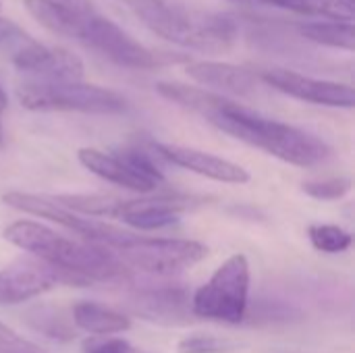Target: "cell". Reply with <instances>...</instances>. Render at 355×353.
<instances>
[{
	"label": "cell",
	"mask_w": 355,
	"mask_h": 353,
	"mask_svg": "<svg viewBox=\"0 0 355 353\" xmlns=\"http://www.w3.org/2000/svg\"><path fill=\"white\" fill-rule=\"evenodd\" d=\"M308 237H310L312 246L324 254L347 252L352 248V241H354L352 233L339 225H312L308 229Z\"/></svg>",
	"instance_id": "7402d4cb"
},
{
	"label": "cell",
	"mask_w": 355,
	"mask_h": 353,
	"mask_svg": "<svg viewBox=\"0 0 355 353\" xmlns=\"http://www.w3.org/2000/svg\"><path fill=\"white\" fill-rule=\"evenodd\" d=\"M2 237L29 256L62 270L79 285L121 281L129 273L112 250L69 239L35 221H15L4 229Z\"/></svg>",
	"instance_id": "6da1fadb"
},
{
	"label": "cell",
	"mask_w": 355,
	"mask_h": 353,
	"mask_svg": "<svg viewBox=\"0 0 355 353\" xmlns=\"http://www.w3.org/2000/svg\"><path fill=\"white\" fill-rule=\"evenodd\" d=\"M158 37L208 54L227 52L237 37V23L223 15H191L168 0H121Z\"/></svg>",
	"instance_id": "3957f363"
},
{
	"label": "cell",
	"mask_w": 355,
	"mask_h": 353,
	"mask_svg": "<svg viewBox=\"0 0 355 353\" xmlns=\"http://www.w3.org/2000/svg\"><path fill=\"white\" fill-rule=\"evenodd\" d=\"M77 158L96 177L129 191L152 193L166 181L158 164H154L152 156L141 148H127L112 154L96 148H81Z\"/></svg>",
	"instance_id": "ba28073f"
},
{
	"label": "cell",
	"mask_w": 355,
	"mask_h": 353,
	"mask_svg": "<svg viewBox=\"0 0 355 353\" xmlns=\"http://www.w3.org/2000/svg\"><path fill=\"white\" fill-rule=\"evenodd\" d=\"M71 320L77 329L94 337H110L131 329V318L96 302H79L71 310Z\"/></svg>",
	"instance_id": "ac0fdd59"
},
{
	"label": "cell",
	"mask_w": 355,
	"mask_h": 353,
	"mask_svg": "<svg viewBox=\"0 0 355 353\" xmlns=\"http://www.w3.org/2000/svg\"><path fill=\"white\" fill-rule=\"evenodd\" d=\"M83 353H154L139 350L119 337H92L83 343Z\"/></svg>",
	"instance_id": "484cf974"
},
{
	"label": "cell",
	"mask_w": 355,
	"mask_h": 353,
	"mask_svg": "<svg viewBox=\"0 0 355 353\" xmlns=\"http://www.w3.org/2000/svg\"><path fill=\"white\" fill-rule=\"evenodd\" d=\"M250 283L252 273L248 258L233 254L191 295V314L223 325H239L248 312Z\"/></svg>",
	"instance_id": "5b68a950"
},
{
	"label": "cell",
	"mask_w": 355,
	"mask_h": 353,
	"mask_svg": "<svg viewBox=\"0 0 355 353\" xmlns=\"http://www.w3.org/2000/svg\"><path fill=\"white\" fill-rule=\"evenodd\" d=\"M8 108V98L6 92L0 87V148L4 146V112Z\"/></svg>",
	"instance_id": "f546056e"
},
{
	"label": "cell",
	"mask_w": 355,
	"mask_h": 353,
	"mask_svg": "<svg viewBox=\"0 0 355 353\" xmlns=\"http://www.w3.org/2000/svg\"><path fill=\"white\" fill-rule=\"evenodd\" d=\"M129 310L135 316L158 325H187L193 316L191 295L177 287L137 291L129 300Z\"/></svg>",
	"instance_id": "5bb4252c"
},
{
	"label": "cell",
	"mask_w": 355,
	"mask_h": 353,
	"mask_svg": "<svg viewBox=\"0 0 355 353\" xmlns=\"http://www.w3.org/2000/svg\"><path fill=\"white\" fill-rule=\"evenodd\" d=\"M275 6L300 15L322 17L327 21H354V4L347 0H266Z\"/></svg>",
	"instance_id": "44dd1931"
},
{
	"label": "cell",
	"mask_w": 355,
	"mask_h": 353,
	"mask_svg": "<svg viewBox=\"0 0 355 353\" xmlns=\"http://www.w3.org/2000/svg\"><path fill=\"white\" fill-rule=\"evenodd\" d=\"M2 200L6 206L15 208L19 212L33 214L40 218H48V221L60 225L62 229L79 235L85 243L102 246L108 250H116L121 243H125L133 235V233L119 229L106 221L77 214V212L69 210L67 206H62L60 202H56L52 196H37V193H27V191H8V193H4Z\"/></svg>",
	"instance_id": "52a82bcc"
},
{
	"label": "cell",
	"mask_w": 355,
	"mask_h": 353,
	"mask_svg": "<svg viewBox=\"0 0 355 353\" xmlns=\"http://www.w3.org/2000/svg\"><path fill=\"white\" fill-rule=\"evenodd\" d=\"M127 270L168 277L200 264L208 256V246L196 239H164L131 235L112 250Z\"/></svg>",
	"instance_id": "8992f818"
},
{
	"label": "cell",
	"mask_w": 355,
	"mask_h": 353,
	"mask_svg": "<svg viewBox=\"0 0 355 353\" xmlns=\"http://www.w3.org/2000/svg\"><path fill=\"white\" fill-rule=\"evenodd\" d=\"M233 2H250V0H233Z\"/></svg>",
	"instance_id": "4dcf8cb0"
},
{
	"label": "cell",
	"mask_w": 355,
	"mask_h": 353,
	"mask_svg": "<svg viewBox=\"0 0 355 353\" xmlns=\"http://www.w3.org/2000/svg\"><path fill=\"white\" fill-rule=\"evenodd\" d=\"M33 314H37V318L35 320H31V325H33V329H37V331H42L46 337H50V339H58V341H69L71 337H73V333H71V329L64 325V320L62 318H56L54 320V316L52 314H48V310H35Z\"/></svg>",
	"instance_id": "4316f807"
},
{
	"label": "cell",
	"mask_w": 355,
	"mask_h": 353,
	"mask_svg": "<svg viewBox=\"0 0 355 353\" xmlns=\"http://www.w3.org/2000/svg\"><path fill=\"white\" fill-rule=\"evenodd\" d=\"M187 75L198 81L200 85L216 89L223 94L233 96H252L258 89V75L245 67L229 64V62H214V60H198L187 64Z\"/></svg>",
	"instance_id": "2e32d148"
},
{
	"label": "cell",
	"mask_w": 355,
	"mask_h": 353,
	"mask_svg": "<svg viewBox=\"0 0 355 353\" xmlns=\"http://www.w3.org/2000/svg\"><path fill=\"white\" fill-rule=\"evenodd\" d=\"M297 29L306 40L320 46L349 50V52L355 48L354 21H316V23H304Z\"/></svg>",
	"instance_id": "ffe728a7"
},
{
	"label": "cell",
	"mask_w": 355,
	"mask_h": 353,
	"mask_svg": "<svg viewBox=\"0 0 355 353\" xmlns=\"http://www.w3.org/2000/svg\"><path fill=\"white\" fill-rule=\"evenodd\" d=\"M208 121L231 137L302 169L322 164L333 154L331 146L314 133H308L289 123L262 117L245 106H239L233 100Z\"/></svg>",
	"instance_id": "7a4b0ae2"
},
{
	"label": "cell",
	"mask_w": 355,
	"mask_h": 353,
	"mask_svg": "<svg viewBox=\"0 0 355 353\" xmlns=\"http://www.w3.org/2000/svg\"><path fill=\"white\" fill-rule=\"evenodd\" d=\"M262 81L272 85L275 89L297 98L302 102L331 106V108H354L355 92L352 85L327 79H314L310 75H302L289 69H268L260 75Z\"/></svg>",
	"instance_id": "7c38bea8"
},
{
	"label": "cell",
	"mask_w": 355,
	"mask_h": 353,
	"mask_svg": "<svg viewBox=\"0 0 355 353\" xmlns=\"http://www.w3.org/2000/svg\"><path fill=\"white\" fill-rule=\"evenodd\" d=\"M81 42L98 50L110 62L129 69H156L164 64V56L146 48L112 19L98 12H89L85 19V29Z\"/></svg>",
	"instance_id": "9c48e42d"
},
{
	"label": "cell",
	"mask_w": 355,
	"mask_h": 353,
	"mask_svg": "<svg viewBox=\"0 0 355 353\" xmlns=\"http://www.w3.org/2000/svg\"><path fill=\"white\" fill-rule=\"evenodd\" d=\"M12 64L37 81H81L83 60L60 46H46L31 37H23L12 46Z\"/></svg>",
	"instance_id": "8fae6325"
},
{
	"label": "cell",
	"mask_w": 355,
	"mask_h": 353,
	"mask_svg": "<svg viewBox=\"0 0 355 353\" xmlns=\"http://www.w3.org/2000/svg\"><path fill=\"white\" fill-rule=\"evenodd\" d=\"M0 353H48L0 320Z\"/></svg>",
	"instance_id": "d4e9b609"
},
{
	"label": "cell",
	"mask_w": 355,
	"mask_h": 353,
	"mask_svg": "<svg viewBox=\"0 0 355 353\" xmlns=\"http://www.w3.org/2000/svg\"><path fill=\"white\" fill-rule=\"evenodd\" d=\"M191 206L183 196H156V198H123L119 218L139 231H158L179 223V212Z\"/></svg>",
	"instance_id": "9a60e30c"
},
{
	"label": "cell",
	"mask_w": 355,
	"mask_h": 353,
	"mask_svg": "<svg viewBox=\"0 0 355 353\" xmlns=\"http://www.w3.org/2000/svg\"><path fill=\"white\" fill-rule=\"evenodd\" d=\"M354 183L349 177H333V179H322V181H306L302 185L304 193L314 198V200H322V202H333V200H341L352 191Z\"/></svg>",
	"instance_id": "603a6c76"
},
{
	"label": "cell",
	"mask_w": 355,
	"mask_h": 353,
	"mask_svg": "<svg viewBox=\"0 0 355 353\" xmlns=\"http://www.w3.org/2000/svg\"><path fill=\"white\" fill-rule=\"evenodd\" d=\"M233 347L231 341L227 339H220V337H214V335H204V333H198V335H189V337H183L177 345V352L179 353H227Z\"/></svg>",
	"instance_id": "cb8c5ba5"
},
{
	"label": "cell",
	"mask_w": 355,
	"mask_h": 353,
	"mask_svg": "<svg viewBox=\"0 0 355 353\" xmlns=\"http://www.w3.org/2000/svg\"><path fill=\"white\" fill-rule=\"evenodd\" d=\"M23 2L27 12L48 31L69 40H81L85 29V19L89 12L71 10L54 0H23Z\"/></svg>",
	"instance_id": "e0dca14e"
},
{
	"label": "cell",
	"mask_w": 355,
	"mask_h": 353,
	"mask_svg": "<svg viewBox=\"0 0 355 353\" xmlns=\"http://www.w3.org/2000/svg\"><path fill=\"white\" fill-rule=\"evenodd\" d=\"M154 152L158 156H162L164 160H168L181 169H187L191 173H198L206 179H212V181L243 185L252 179L243 166H239L227 158L196 150V148L177 146V144H154Z\"/></svg>",
	"instance_id": "4fadbf2b"
},
{
	"label": "cell",
	"mask_w": 355,
	"mask_h": 353,
	"mask_svg": "<svg viewBox=\"0 0 355 353\" xmlns=\"http://www.w3.org/2000/svg\"><path fill=\"white\" fill-rule=\"evenodd\" d=\"M54 2H58V4H62V6H67L71 10H77V12H94L89 0H54Z\"/></svg>",
	"instance_id": "f1b7e54d"
},
{
	"label": "cell",
	"mask_w": 355,
	"mask_h": 353,
	"mask_svg": "<svg viewBox=\"0 0 355 353\" xmlns=\"http://www.w3.org/2000/svg\"><path fill=\"white\" fill-rule=\"evenodd\" d=\"M17 98L33 112L119 114L127 110V100L119 92L83 81H27L17 87Z\"/></svg>",
	"instance_id": "277c9868"
},
{
	"label": "cell",
	"mask_w": 355,
	"mask_h": 353,
	"mask_svg": "<svg viewBox=\"0 0 355 353\" xmlns=\"http://www.w3.org/2000/svg\"><path fill=\"white\" fill-rule=\"evenodd\" d=\"M23 37H25V31H23L19 25H15L12 21L0 17V46H2V44L15 46V44L21 42Z\"/></svg>",
	"instance_id": "83f0119b"
},
{
	"label": "cell",
	"mask_w": 355,
	"mask_h": 353,
	"mask_svg": "<svg viewBox=\"0 0 355 353\" xmlns=\"http://www.w3.org/2000/svg\"><path fill=\"white\" fill-rule=\"evenodd\" d=\"M60 285L79 283L33 256L19 258L0 270V306H19Z\"/></svg>",
	"instance_id": "30bf717a"
},
{
	"label": "cell",
	"mask_w": 355,
	"mask_h": 353,
	"mask_svg": "<svg viewBox=\"0 0 355 353\" xmlns=\"http://www.w3.org/2000/svg\"><path fill=\"white\" fill-rule=\"evenodd\" d=\"M156 92L162 98H166V100L191 110V112L202 114L204 119L214 117L216 112H220L231 102L229 98H225L220 94L208 92L204 87H196V85L177 83V81H160V83H156Z\"/></svg>",
	"instance_id": "d6986e66"
}]
</instances>
